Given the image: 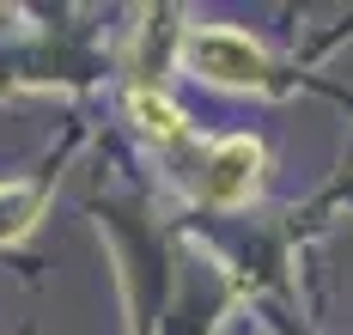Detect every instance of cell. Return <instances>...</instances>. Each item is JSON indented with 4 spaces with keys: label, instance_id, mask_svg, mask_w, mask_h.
Returning <instances> with one entry per match:
<instances>
[{
    "label": "cell",
    "instance_id": "1",
    "mask_svg": "<svg viewBox=\"0 0 353 335\" xmlns=\"http://www.w3.org/2000/svg\"><path fill=\"white\" fill-rule=\"evenodd\" d=\"M183 68H195L213 85H268V55L244 31H219V25L183 37Z\"/></svg>",
    "mask_w": 353,
    "mask_h": 335
},
{
    "label": "cell",
    "instance_id": "2",
    "mask_svg": "<svg viewBox=\"0 0 353 335\" xmlns=\"http://www.w3.org/2000/svg\"><path fill=\"white\" fill-rule=\"evenodd\" d=\"M128 116L141 122L146 141H152V147H159V152L176 165V177L195 189V177H201V165H208V152H213V147H195V141H189V128H183L176 104H165L159 92H146V85H141V92H128Z\"/></svg>",
    "mask_w": 353,
    "mask_h": 335
},
{
    "label": "cell",
    "instance_id": "3",
    "mask_svg": "<svg viewBox=\"0 0 353 335\" xmlns=\"http://www.w3.org/2000/svg\"><path fill=\"white\" fill-rule=\"evenodd\" d=\"M256 183H262V147L250 134H238V141H219L208 152V165L195 177V195L201 201H219V207H238V201L256 195Z\"/></svg>",
    "mask_w": 353,
    "mask_h": 335
},
{
    "label": "cell",
    "instance_id": "4",
    "mask_svg": "<svg viewBox=\"0 0 353 335\" xmlns=\"http://www.w3.org/2000/svg\"><path fill=\"white\" fill-rule=\"evenodd\" d=\"M43 214V189L37 183H0V244L25 238Z\"/></svg>",
    "mask_w": 353,
    "mask_h": 335
}]
</instances>
